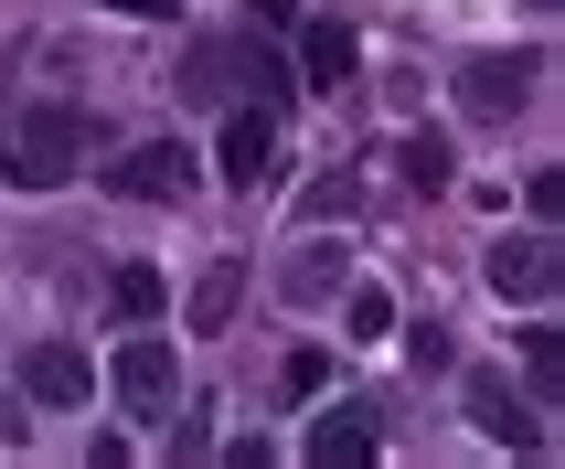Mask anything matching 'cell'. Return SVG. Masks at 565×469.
Returning <instances> with one entry per match:
<instances>
[{"label":"cell","mask_w":565,"mask_h":469,"mask_svg":"<svg viewBox=\"0 0 565 469\" xmlns=\"http://www.w3.org/2000/svg\"><path fill=\"white\" fill-rule=\"evenodd\" d=\"M406 182H416V192L448 182V139H406Z\"/></svg>","instance_id":"12"},{"label":"cell","mask_w":565,"mask_h":469,"mask_svg":"<svg viewBox=\"0 0 565 469\" xmlns=\"http://www.w3.org/2000/svg\"><path fill=\"white\" fill-rule=\"evenodd\" d=\"M374 427H363V406H342V416H331V427H320V438H310V459H374Z\"/></svg>","instance_id":"9"},{"label":"cell","mask_w":565,"mask_h":469,"mask_svg":"<svg viewBox=\"0 0 565 469\" xmlns=\"http://www.w3.org/2000/svg\"><path fill=\"white\" fill-rule=\"evenodd\" d=\"M299 54H310V86H352V64H363L342 22H310V43H299Z\"/></svg>","instance_id":"8"},{"label":"cell","mask_w":565,"mask_h":469,"mask_svg":"<svg viewBox=\"0 0 565 469\" xmlns=\"http://www.w3.org/2000/svg\"><path fill=\"white\" fill-rule=\"evenodd\" d=\"M470 406H480V427H491V438H512V448H534V427H523V416H512V395H502V384H470Z\"/></svg>","instance_id":"10"},{"label":"cell","mask_w":565,"mask_h":469,"mask_svg":"<svg viewBox=\"0 0 565 469\" xmlns=\"http://www.w3.org/2000/svg\"><path fill=\"white\" fill-rule=\"evenodd\" d=\"M192 150L182 139H139V150H118L107 160V192H128V203H192Z\"/></svg>","instance_id":"2"},{"label":"cell","mask_w":565,"mask_h":469,"mask_svg":"<svg viewBox=\"0 0 565 469\" xmlns=\"http://www.w3.org/2000/svg\"><path fill=\"white\" fill-rule=\"evenodd\" d=\"M86 352H75V342H32L22 352V395H32V406H86Z\"/></svg>","instance_id":"3"},{"label":"cell","mask_w":565,"mask_h":469,"mask_svg":"<svg viewBox=\"0 0 565 469\" xmlns=\"http://www.w3.org/2000/svg\"><path fill=\"white\" fill-rule=\"evenodd\" d=\"M459 96H470V118H523V107H534V64L480 54L470 75H459Z\"/></svg>","instance_id":"4"},{"label":"cell","mask_w":565,"mask_h":469,"mask_svg":"<svg viewBox=\"0 0 565 469\" xmlns=\"http://www.w3.org/2000/svg\"><path fill=\"white\" fill-rule=\"evenodd\" d=\"M235 288H246V267H214V278H203V299H192V320H203V331H224V320H235Z\"/></svg>","instance_id":"11"},{"label":"cell","mask_w":565,"mask_h":469,"mask_svg":"<svg viewBox=\"0 0 565 469\" xmlns=\"http://www.w3.org/2000/svg\"><path fill=\"white\" fill-rule=\"evenodd\" d=\"M118 395H128L139 416L171 406V342H128V352H118Z\"/></svg>","instance_id":"6"},{"label":"cell","mask_w":565,"mask_h":469,"mask_svg":"<svg viewBox=\"0 0 565 469\" xmlns=\"http://www.w3.org/2000/svg\"><path fill=\"white\" fill-rule=\"evenodd\" d=\"M384 320H395V299L384 288H352V342H384Z\"/></svg>","instance_id":"13"},{"label":"cell","mask_w":565,"mask_h":469,"mask_svg":"<svg viewBox=\"0 0 565 469\" xmlns=\"http://www.w3.org/2000/svg\"><path fill=\"white\" fill-rule=\"evenodd\" d=\"M118 310H128V320L160 310V278H150V267H128V278H118Z\"/></svg>","instance_id":"14"},{"label":"cell","mask_w":565,"mask_h":469,"mask_svg":"<svg viewBox=\"0 0 565 469\" xmlns=\"http://www.w3.org/2000/svg\"><path fill=\"white\" fill-rule=\"evenodd\" d=\"M75 160H86V118H75V107H22V118L0 128V171L22 192H54Z\"/></svg>","instance_id":"1"},{"label":"cell","mask_w":565,"mask_h":469,"mask_svg":"<svg viewBox=\"0 0 565 469\" xmlns=\"http://www.w3.org/2000/svg\"><path fill=\"white\" fill-rule=\"evenodd\" d=\"M491 288L502 299H555V256L544 246H491Z\"/></svg>","instance_id":"7"},{"label":"cell","mask_w":565,"mask_h":469,"mask_svg":"<svg viewBox=\"0 0 565 469\" xmlns=\"http://www.w3.org/2000/svg\"><path fill=\"white\" fill-rule=\"evenodd\" d=\"M224 182H235V192H267V182H278V118H256V107H246V118L224 128Z\"/></svg>","instance_id":"5"}]
</instances>
